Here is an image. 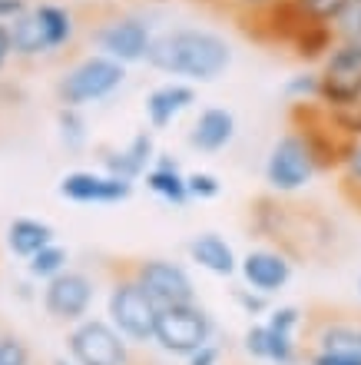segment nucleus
<instances>
[{
  "label": "nucleus",
  "instance_id": "dca6fc26",
  "mask_svg": "<svg viewBox=\"0 0 361 365\" xmlns=\"http://www.w3.org/2000/svg\"><path fill=\"white\" fill-rule=\"evenodd\" d=\"M312 349L318 352H355L361 356V319L322 316L312 322Z\"/></svg>",
  "mask_w": 361,
  "mask_h": 365
},
{
  "label": "nucleus",
  "instance_id": "39448f33",
  "mask_svg": "<svg viewBox=\"0 0 361 365\" xmlns=\"http://www.w3.org/2000/svg\"><path fill=\"white\" fill-rule=\"evenodd\" d=\"M216 332L219 326L212 312L196 299V302H186V306L159 309L152 346H159L172 359H189L206 342H216Z\"/></svg>",
  "mask_w": 361,
  "mask_h": 365
},
{
  "label": "nucleus",
  "instance_id": "6e6552de",
  "mask_svg": "<svg viewBox=\"0 0 361 365\" xmlns=\"http://www.w3.org/2000/svg\"><path fill=\"white\" fill-rule=\"evenodd\" d=\"M322 77V106L361 103V37H338L332 53L318 63Z\"/></svg>",
  "mask_w": 361,
  "mask_h": 365
},
{
  "label": "nucleus",
  "instance_id": "9d476101",
  "mask_svg": "<svg viewBox=\"0 0 361 365\" xmlns=\"http://www.w3.org/2000/svg\"><path fill=\"white\" fill-rule=\"evenodd\" d=\"M43 312H47L53 322H63V326H76L90 316V309L96 302V282L90 272L83 269H67L53 276L50 282H43Z\"/></svg>",
  "mask_w": 361,
  "mask_h": 365
},
{
  "label": "nucleus",
  "instance_id": "aec40b11",
  "mask_svg": "<svg viewBox=\"0 0 361 365\" xmlns=\"http://www.w3.org/2000/svg\"><path fill=\"white\" fill-rule=\"evenodd\" d=\"M57 136L70 153L86 150V143H90V126H86L83 110H76V106H60L57 110Z\"/></svg>",
  "mask_w": 361,
  "mask_h": 365
},
{
  "label": "nucleus",
  "instance_id": "bb28decb",
  "mask_svg": "<svg viewBox=\"0 0 361 365\" xmlns=\"http://www.w3.org/2000/svg\"><path fill=\"white\" fill-rule=\"evenodd\" d=\"M295 4H298V10L305 14L308 24H328L332 27L348 0H295Z\"/></svg>",
  "mask_w": 361,
  "mask_h": 365
},
{
  "label": "nucleus",
  "instance_id": "20e7f679",
  "mask_svg": "<svg viewBox=\"0 0 361 365\" xmlns=\"http://www.w3.org/2000/svg\"><path fill=\"white\" fill-rule=\"evenodd\" d=\"M156 34H159V24L150 14L123 10V14L100 20L90 30V47L116 63H123V67H136V63H146Z\"/></svg>",
  "mask_w": 361,
  "mask_h": 365
},
{
  "label": "nucleus",
  "instance_id": "4468645a",
  "mask_svg": "<svg viewBox=\"0 0 361 365\" xmlns=\"http://www.w3.org/2000/svg\"><path fill=\"white\" fill-rule=\"evenodd\" d=\"M236 113L232 110H226V106H206V110H199V116L192 120L189 126V146L196 150V153H222L232 140H236Z\"/></svg>",
  "mask_w": 361,
  "mask_h": 365
},
{
  "label": "nucleus",
  "instance_id": "f8f14e48",
  "mask_svg": "<svg viewBox=\"0 0 361 365\" xmlns=\"http://www.w3.org/2000/svg\"><path fill=\"white\" fill-rule=\"evenodd\" d=\"M239 276L248 289H258L266 296H278L282 289H288L295 276V262L286 250L278 246H256L239 259Z\"/></svg>",
  "mask_w": 361,
  "mask_h": 365
},
{
  "label": "nucleus",
  "instance_id": "a211bd4d",
  "mask_svg": "<svg viewBox=\"0 0 361 365\" xmlns=\"http://www.w3.org/2000/svg\"><path fill=\"white\" fill-rule=\"evenodd\" d=\"M50 242H57V232L53 226L43 220H33V216H17V220H10L7 226V250L20 259H30V256H37L43 246Z\"/></svg>",
  "mask_w": 361,
  "mask_h": 365
},
{
  "label": "nucleus",
  "instance_id": "ddd939ff",
  "mask_svg": "<svg viewBox=\"0 0 361 365\" xmlns=\"http://www.w3.org/2000/svg\"><path fill=\"white\" fill-rule=\"evenodd\" d=\"M199 93L192 83L186 80H166L159 87H152L143 100V113H146V123L150 130H166L179 120L182 113H189L192 106H196Z\"/></svg>",
  "mask_w": 361,
  "mask_h": 365
},
{
  "label": "nucleus",
  "instance_id": "4be33fe9",
  "mask_svg": "<svg viewBox=\"0 0 361 365\" xmlns=\"http://www.w3.org/2000/svg\"><path fill=\"white\" fill-rule=\"evenodd\" d=\"M286 100L288 103H322V77H318V67L295 70L292 77L286 80Z\"/></svg>",
  "mask_w": 361,
  "mask_h": 365
},
{
  "label": "nucleus",
  "instance_id": "f03ea898",
  "mask_svg": "<svg viewBox=\"0 0 361 365\" xmlns=\"http://www.w3.org/2000/svg\"><path fill=\"white\" fill-rule=\"evenodd\" d=\"M106 316H110L113 329L130 346H150L152 336H156L159 306L146 296V289L133 279L126 259L110 272V282H106Z\"/></svg>",
  "mask_w": 361,
  "mask_h": 365
},
{
  "label": "nucleus",
  "instance_id": "6ab92c4d",
  "mask_svg": "<svg viewBox=\"0 0 361 365\" xmlns=\"http://www.w3.org/2000/svg\"><path fill=\"white\" fill-rule=\"evenodd\" d=\"M335 43H338L335 27H328V24H305L298 30V37L288 43V50H292L295 60H302L305 67H308V63H322L332 53Z\"/></svg>",
  "mask_w": 361,
  "mask_h": 365
},
{
  "label": "nucleus",
  "instance_id": "c756f323",
  "mask_svg": "<svg viewBox=\"0 0 361 365\" xmlns=\"http://www.w3.org/2000/svg\"><path fill=\"white\" fill-rule=\"evenodd\" d=\"M30 346L14 332H0V365H30Z\"/></svg>",
  "mask_w": 361,
  "mask_h": 365
},
{
  "label": "nucleus",
  "instance_id": "7c9ffc66",
  "mask_svg": "<svg viewBox=\"0 0 361 365\" xmlns=\"http://www.w3.org/2000/svg\"><path fill=\"white\" fill-rule=\"evenodd\" d=\"M266 326L278 329V332H292V336H298V329L305 326V312L298 306H276L272 312H268Z\"/></svg>",
  "mask_w": 361,
  "mask_h": 365
},
{
  "label": "nucleus",
  "instance_id": "412c9836",
  "mask_svg": "<svg viewBox=\"0 0 361 365\" xmlns=\"http://www.w3.org/2000/svg\"><path fill=\"white\" fill-rule=\"evenodd\" d=\"M67 269H70V252L63 250L60 242H50L37 256L27 259V272L37 279V282H50L53 276H60V272H67Z\"/></svg>",
  "mask_w": 361,
  "mask_h": 365
},
{
  "label": "nucleus",
  "instance_id": "f704fd0d",
  "mask_svg": "<svg viewBox=\"0 0 361 365\" xmlns=\"http://www.w3.org/2000/svg\"><path fill=\"white\" fill-rule=\"evenodd\" d=\"M222 362V346L219 342H206L202 349H196L189 359H186V365H219Z\"/></svg>",
  "mask_w": 361,
  "mask_h": 365
},
{
  "label": "nucleus",
  "instance_id": "473e14b6",
  "mask_svg": "<svg viewBox=\"0 0 361 365\" xmlns=\"http://www.w3.org/2000/svg\"><path fill=\"white\" fill-rule=\"evenodd\" d=\"M242 349H246L252 359L266 362V322H252L242 336Z\"/></svg>",
  "mask_w": 361,
  "mask_h": 365
},
{
  "label": "nucleus",
  "instance_id": "cd10ccee",
  "mask_svg": "<svg viewBox=\"0 0 361 365\" xmlns=\"http://www.w3.org/2000/svg\"><path fill=\"white\" fill-rule=\"evenodd\" d=\"M232 302H236L246 316H268L272 312V296H266V292H258V289H248L246 282L242 286L232 289Z\"/></svg>",
  "mask_w": 361,
  "mask_h": 365
},
{
  "label": "nucleus",
  "instance_id": "393cba45",
  "mask_svg": "<svg viewBox=\"0 0 361 365\" xmlns=\"http://www.w3.org/2000/svg\"><path fill=\"white\" fill-rule=\"evenodd\" d=\"M302 356L298 349V336L292 332H278V329L266 326V362L272 365H295Z\"/></svg>",
  "mask_w": 361,
  "mask_h": 365
},
{
  "label": "nucleus",
  "instance_id": "5701e85b",
  "mask_svg": "<svg viewBox=\"0 0 361 365\" xmlns=\"http://www.w3.org/2000/svg\"><path fill=\"white\" fill-rule=\"evenodd\" d=\"M100 170L110 176H120V180H130V182L146 176L143 166L126 153V146H103V150H100Z\"/></svg>",
  "mask_w": 361,
  "mask_h": 365
},
{
  "label": "nucleus",
  "instance_id": "7ed1b4c3",
  "mask_svg": "<svg viewBox=\"0 0 361 365\" xmlns=\"http://www.w3.org/2000/svg\"><path fill=\"white\" fill-rule=\"evenodd\" d=\"M130 77V67L116 63V60L103 57V53H83L80 60H73L57 80V103L60 106H76V110H86L93 103H103L113 93H120Z\"/></svg>",
  "mask_w": 361,
  "mask_h": 365
},
{
  "label": "nucleus",
  "instance_id": "c9c22d12",
  "mask_svg": "<svg viewBox=\"0 0 361 365\" xmlns=\"http://www.w3.org/2000/svg\"><path fill=\"white\" fill-rule=\"evenodd\" d=\"M17 60V53H14V37H10V24H0V73L10 67Z\"/></svg>",
  "mask_w": 361,
  "mask_h": 365
},
{
  "label": "nucleus",
  "instance_id": "f257e3e1",
  "mask_svg": "<svg viewBox=\"0 0 361 365\" xmlns=\"http://www.w3.org/2000/svg\"><path fill=\"white\" fill-rule=\"evenodd\" d=\"M146 67L186 83H216L232 67V43L209 27H166L156 34Z\"/></svg>",
  "mask_w": 361,
  "mask_h": 365
},
{
  "label": "nucleus",
  "instance_id": "e433bc0d",
  "mask_svg": "<svg viewBox=\"0 0 361 365\" xmlns=\"http://www.w3.org/2000/svg\"><path fill=\"white\" fill-rule=\"evenodd\" d=\"M33 7L30 0H0V24H14L20 14H27Z\"/></svg>",
  "mask_w": 361,
  "mask_h": 365
},
{
  "label": "nucleus",
  "instance_id": "4c0bfd02",
  "mask_svg": "<svg viewBox=\"0 0 361 365\" xmlns=\"http://www.w3.org/2000/svg\"><path fill=\"white\" fill-rule=\"evenodd\" d=\"M276 0H232V7L239 10V17H256V14H262L266 7H272Z\"/></svg>",
  "mask_w": 361,
  "mask_h": 365
},
{
  "label": "nucleus",
  "instance_id": "2eb2a0df",
  "mask_svg": "<svg viewBox=\"0 0 361 365\" xmlns=\"http://www.w3.org/2000/svg\"><path fill=\"white\" fill-rule=\"evenodd\" d=\"M189 252V262H196L202 272H209V276H219V279H232L239 276V259L236 250H232V242L222 240L219 232H196L186 246Z\"/></svg>",
  "mask_w": 361,
  "mask_h": 365
},
{
  "label": "nucleus",
  "instance_id": "ea45409f",
  "mask_svg": "<svg viewBox=\"0 0 361 365\" xmlns=\"http://www.w3.org/2000/svg\"><path fill=\"white\" fill-rule=\"evenodd\" d=\"M358 296H361V279H358Z\"/></svg>",
  "mask_w": 361,
  "mask_h": 365
},
{
  "label": "nucleus",
  "instance_id": "72a5a7b5",
  "mask_svg": "<svg viewBox=\"0 0 361 365\" xmlns=\"http://www.w3.org/2000/svg\"><path fill=\"white\" fill-rule=\"evenodd\" d=\"M308 365H361V356L355 352H308Z\"/></svg>",
  "mask_w": 361,
  "mask_h": 365
},
{
  "label": "nucleus",
  "instance_id": "1a4fd4ad",
  "mask_svg": "<svg viewBox=\"0 0 361 365\" xmlns=\"http://www.w3.org/2000/svg\"><path fill=\"white\" fill-rule=\"evenodd\" d=\"M126 266L159 309L186 306V302L199 299L196 296V282H192L189 269L182 262L162 259V256H140V259H126Z\"/></svg>",
  "mask_w": 361,
  "mask_h": 365
},
{
  "label": "nucleus",
  "instance_id": "9b49d317",
  "mask_svg": "<svg viewBox=\"0 0 361 365\" xmlns=\"http://www.w3.org/2000/svg\"><path fill=\"white\" fill-rule=\"evenodd\" d=\"M136 182L110 176L103 170H73L57 182V192L76 206H120L133 196Z\"/></svg>",
  "mask_w": 361,
  "mask_h": 365
},
{
  "label": "nucleus",
  "instance_id": "0eeeda50",
  "mask_svg": "<svg viewBox=\"0 0 361 365\" xmlns=\"http://www.w3.org/2000/svg\"><path fill=\"white\" fill-rule=\"evenodd\" d=\"M67 352L76 365H133V346L113 329L110 319H90L70 326Z\"/></svg>",
  "mask_w": 361,
  "mask_h": 365
},
{
  "label": "nucleus",
  "instance_id": "f3484780",
  "mask_svg": "<svg viewBox=\"0 0 361 365\" xmlns=\"http://www.w3.org/2000/svg\"><path fill=\"white\" fill-rule=\"evenodd\" d=\"M146 190L152 196H159L162 202H169V206H186L189 202V186H186V173H182L179 160H172L169 153H159L152 160V166L146 170Z\"/></svg>",
  "mask_w": 361,
  "mask_h": 365
},
{
  "label": "nucleus",
  "instance_id": "58836bf2",
  "mask_svg": "<svg viewBox=\"0 0 361 365\" xmlns=\"http://www.w3.org/2000/svg\"><path fill=\"white\" fill-rule=\"evenodd\" d=\"M53 365H76L73 359H53Z\"/></svg>",
  "mask_w": 361,
  "mask_h": 365
},
{
  "label": "nucleus",
  "instance_id": "423d86ee",
  "mask_svg": "<svg viewBox=\"0 0 361 365\" xmlns=\"http://www.w3.org/2000/svg\"><path fill=\"white\" fill-rule=\"evenodd\" d=\"M322 173L318 170V160H315L312 146L295 126H288L286 133L278 136L272 150L266 156V182L276 196H295L302 192L315 176Z\"/></svg>",
  "mask_w": 361,
  "mask_h": 365
},
{
  "label": "nucleus",
  "instance_id": "2f4dec72",
  "mask_svg": "<svg viewBox=\"0 0 361 365\" xmlns=\"http://www.w3.org/2000/svg\"><path fill=\"white\" fill-rule=\"evenodd\" d=\"M332 27L338 37H361V0H348Z\"/></svg>",
  "mask_w": 361,
  "mask_h": 365
},
{
  "label": "nucleus",
  "instance_id": "b1692460",
  "mask_svg": "<svg viewBox=\"0 0 361 365\" xmlns=\"http://www.w3.org/2000/svg\"><path fill=\"white\" fill-rule=\"evenodd\" d=\"M338 180H342V192L352 202L361 200V136L348 140L342 156V170H338Z\"/></svg>",
  "mask_w": 361,
  "mask_h": 365
},
{
  "label": "nucleus",
  "instance_id": "a878e982",
  "mask_svg": "<svg viewBox=\"0 0 361 365\" xmlns=\"http://www.w3.org/2000/svg\"><path fill=\"white\" fill-rule=\"evenodd\" d=\"M126 153L133 156V160L143 166V170H150L152 160L159 156V146H156V130H150V126L136 130V133L130 136V143H126Z\"/></svg>",
  "mask_w": 361,
  "mask_h": 365
},
{
  "label": "nucleus",
  "instance_id": "c85d7f7f",
  "mask_svg": "<svg viewBox=\"0 0 361 365\" xmlns=\"http://www.w3.org/2000/svg\"><path fill=\"white\" fill-rule=\"evenodd\" d=\"M186 186H189V200H199V202H209L222 192L219 176L209 173V170H192V173H186Z\"/></svg>",
  "mask_w": 361,
  "mask_h": 365
}]
</instances>
